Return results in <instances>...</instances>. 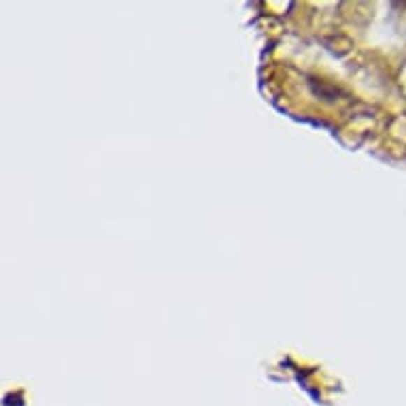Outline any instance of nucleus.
Instances as JSON below:
<instances>
[]
</instances>
